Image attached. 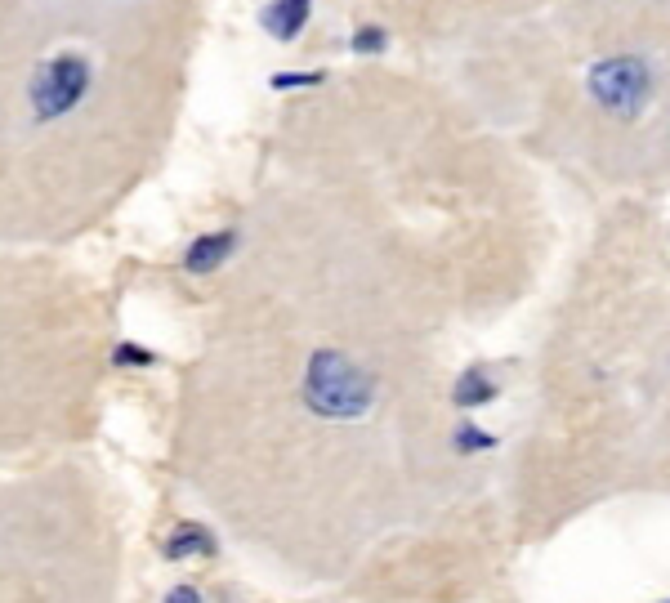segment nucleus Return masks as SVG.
<instances>
[{"label":"nucleus","instance_id":"obj_3","mask_svg":"<svg viewBox=\"0 0 670 603\" xmlns=\"http://www.w3.org/2000/svg\"><path fill=\"white\" fill-rule=\"evenodd\" d=\"M228 251H233V237H228V233L206 237V242H197V246H193V255H188V268H193V273H210V268L224 260Z\"/></svg>","mask_w":670,"mask_h":603},{"label":"nucleus","instance_id":"obj_1","mask_svg":"<svg viewBox=\"0 0 670 603\" xmlns=\"http://www.w3.org/2000/svg\"><path fill=\"white\" fill-rule=\"evenodd\" d=\"M304 402L322 420H362L376 407V380L349 353L318 349L304 371Z\"/></svg>","mask_w":670,"mask_h":603},{"label":"nucleus","instance_id":"obj_4","mask_svg":"<svg viewBox=\"0 0 670 603\" xmlns=\"http://www.w3.org/2000/svg\"><path fill=\"white\" fill-rule=\"evenodd\" d=\"M166 603H201V595L193 586H179V590H170V599Z\"/></svg>","mask_w":670,"mask_h":603},{"label":"nucleus","instance_id":"obj_2","mask_svg":"<svg viewBox=\"0 0 670 603\" xmlns=\"http://www.w3.org/2000/svg\"><path fill=\"white\" fill-rule=\"evenodd\" d=\"M161 550H166V559H184V554H215V541L206 536V528H197V523H184V528L170 536Z\"/></svg>","mask_w":670,"mask_h":603}]
</instances>
